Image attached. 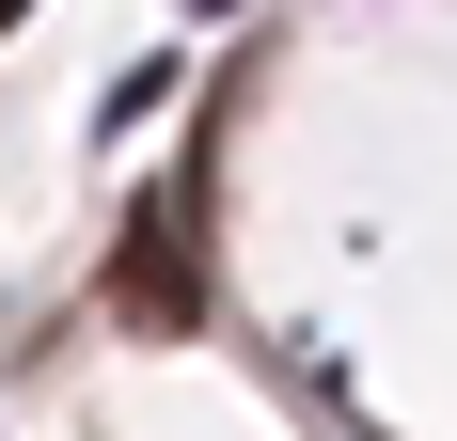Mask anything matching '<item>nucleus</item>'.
I'll list each match as a JSON object with an SVG mask.
<instances>
[{
	"label": "nucleus",
	"mask_w": 457,
	"mask_h": 441,
	"mask_svg": "<svg viewBox=\"0 0 457 441\" xmlns=\"http://www.w3.org/2000/svg\"><path fill=\"white\" fill-rule=\"evenodd\" d=\"M189 189H205V174H189ZM189 189H174V205H142L127 253H111V315H127V331H189V315H205V268H189Z\"/></svg>",
	"instance_id": "nucleus-1"
},
{
	"label": "nucleus",
	"mask_w": 457,
	"mask_h": 441,
	"mask_svg": "<svg viewBox=\"0 0 457 441\" xmlns=\"http://www.w3.org/2000/svg\"><path fill=\"white\" fill-rule=\"evenodd\" d=\"M16 16H32V0H0V32H16Z\"/></svg>",
	"instance_id": "nucleus-2"
}]
</instances>
